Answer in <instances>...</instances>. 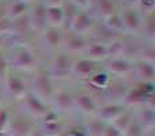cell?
<instances>
[{"mask_svg": "<svg viewBox=\"0 0 155 136\" xmlns=\"http://www.w3.org/2000/svg\"><path fill=\"white\" fill-rule=\"evenodd\" d=\"M37 121L27 117L26 114L21 113L18 109L12 106L11 120L8 125L7 134L8 136H29L33 132V129L37 127Z\"/></svg>", "mask_w": 155, "mask_h": 136, "instance_id": "10", "label": "cell"}, {"mask_svg": "<svg viewBox=\"0 0 155 136\" xmlns=\"http://www.w3.org/2000/svg\"><path fill=\"white\" fill-rule=\"evenodd\" d=\"M22 2H25V3H27V4L31 5V4H34L35 2H38V0H22Z\"/></svg>", "mask_w": 155, "mask_h": 136, "instance_id": "43", "label": "cell"}, {"mask_svg": "<svg viewBox=\"0 0 155 136\" xmlns=\"http://www.w3.org/2000/svg\"><path fill=\"white\" fill-rule=\"evenodd\" d=\"M0 136H8V134H7V132H2V131H0Z\"/></svg>", "mask_w": 155, "mask_h": 136, "instance_id": "45", "label": "cell"}, {"mask_svg": "<svg viewBox=\"0 0 155 136\" xmlns=\"http://www.w3.org/2000/svg\"><path fill=\"white\" fill-rule=\"evenodd\" d=\"M4 51L10 69L27 75L31 74L46 59L37 46V42H7Z\"/></svg>", "mask_w": 155, "mask_h": 136, "instance_id": "1", "label": "cell"}, {"mask_svg": "<svg viewBox=\"0 0 155 136\" xmlns=\"http://www.w3.org/2000/svg\"><path fill=\"white\" fill-rule=\"evenodd\" d=\"M27 18H29L30 26H31L33 32H34V34L37 37L48 27V23H46V7L40 0L30 5Z\"/></svg>", "mask_w": 155, "mask_h": 136, "instance_id": "18", "label": "cell"}, {"mask_svg": "<svg viewBox=\"0 0 155 136\" xmlns=\"http://www.w3.org/2000/svg\"><path fill=\"white\" fill-rule=\"evenodd\" d=\"M12 106L15 108V109H18L21 113L26 114L27 117L35 120L37 123H40V121L52 110L48 102L41 99L40 97L33 94L31 91H29L21 101L14 104Z\"/></svg>", "mask_w": 155, "mask_h": 136, "instance_id": "8", "label": "cell"}, {"mask_svg": "<svg viewBox=\"0 0 155 136\" xmlns=\"http://www.w3.org/2000/svg\"><path fill=\"white\" fill-rule=\"evenodd\" d=\"M150 136H154V132H153V134H151V135H150Z\"/></svg>", "mask_w": 155, "mask_h": 136, "instance_id": "48", "label": "cell"}, {"mask_svg": "<svg viewBox=\"0 0 155 136\" xmlns=\"http://www.w3.org/2000/svg\"><path fill=\"white\" fill-rule=\"evenodd\" d=\"M97 23H98V19L95 18L93 11L86 8V10H80L79 12H78V15L74 18L72 23L70 25L68 30H71V32H74V33H78V34L90 37L91 32L94 30Z\"/></svg>", "mask_w": 155, "mask_h": 136, "instance_id": "15", "label": "cell"}, {"mask_svg": "<svg viewBox=\"0 0 155 136\" xmlns=\"http://www.w3.org/2000/svg\"><path fill=\"white\" fill-rule=\"evenodd\" d=\"M49 106L54 113L68 120L78 118L75 114V104H74V83L57 86L53 97L49 101Z\"/></svg>", "mask_w": 155, "mask_h": 136, "instance_id": "6", "label": "cell"}, {"mask_svg": "<svg viewBox=\"0 0 155 136\" xmlns=\"http://www.w3.org/2000/svg\"><path fill=\"white\" fill-rule=\"evenodd\" d=\"M57 86L59 85L51 76V74H49L48 68L45 65V61L41 63L31 74H29L30 91L33 94H35L37 97H40L41 99H44L45 102H48V104L51 101V98L53 97Z\"/></svg>", "mask_w": 155, "mask_h": 136, "instance_id": "4", "label": "cell"}, {"mask_svg": "<svg viewBox=\"0 0 155 136\" xmlns=\"http://www.w3.org/2000/svg\"><path fill=\"white\" fill-rule=\"evenodd\" d=\"M99 22H102V25H104L105 27H107L110 32L116 33V34H120V35L124 34L123 22H121V16H120V11H117V12H114L113 15L107 16L106 19H104V21H99Z\"/></svg>", "mask_w": 155, "mask_h": 136, "instance_id": "28", "label": "cell"}, {"mask_svg": "<svg viewBox=\"0 0 155 136\" xmlns=\"http://www.w3.org/2000/svg\"><path fill=\"white\" fill-rule=\"evenodd\" d=\"M11 30H12V21L7 16L0 21V35H4V37H10Z\"/></svg>", "mask_w": 155, "mask_h": 136, "instance_id": "35", "label": "cell"}, {"mask_svg": "<svg viewBox=\"0 0 155 136\" xmlns=\"http://www.w3.org/2000/svg\"><path fill=\"white\" fill-rule=\"evenodd\" d=\"M0 87H2L3 99L8 104L14 105L18 101H21L30 91L29 75L10 69Z\"/></svg>", "mask_w": 155, "mask_h": 136, "instance_id": "3", "label": "cell"}, {"mask_svg": "<svg viewBox=\"0 0 155 136\" xmlns=\"http://www.w3.org/2000/svg\"><path fill=\"white\" fill-rule=\"evenodd\" d=\"M83 57L86 59L91 60V61H95V63H102L105 60H107L109 55H107V45L101 41H97V40H91L90 38V42H88V46L86 48L84 53L82 55Z\"/></svg>", "mask_w": 155, "mask_h": 136, "instance_id": "23", "label": "cell"}, {"mask_svg": "<svg viewBox=\"0 0 155 136\" xmlns=\"http://www.w3.org/2000/svg\"><path fill=\"white\" fill-rule=\"evenodd\" d=\"M0 2H7V0H0Z\"/></svg>", "mask_w": 155, "mask_h": 136, "instance_id": "47", "label": "cell"}, {"mask_svg": "<svg viewBox=\"0 0 155 136\" xmlns=\"http://www.w3.org/2000/svg\"><path fill=\"white\" fill-rule=\"evenodd\" d=\"M29 136H45V135H44V134H42V131H41V129L38 128V124H37V127H35V128L33 129V132H31V134H30Z\"/></svg>", "mask_w": 155, "mask_h": 136, "instance_id": "40", "label": "cell"}, {"mask_svg": "<svg viewBox=\"0 0 155 136\" xmlns=\"http://www.w3.org/2000/svg\"><path fill=\"white\" fill-rule=\"evenodd\" d=\"M131 82H155V63L134 59Z\"/></svg>", "mask_w": 155, "mask_h": 136, "instance_id": "17", "label": "cell"}, {"mask_svg": "<svg viewBox=\"0 0 155 136\" xmlns=\"http://www.w3.org/2000/svg\"><path fill=\"white\" fill-rule=\"evenodd\" d=\"M4 10L7 18L14 21V19H18L21 16L26 15L30 10V4L22 2V0H7L4 3Z\"/></svg>", "mask_w": 155, "mask_h": 136, "instance_id": "25", "label": "cell"}, {"mask_svg": "<svg viewBox=\"0 0 155 136\" xmlns=\"http://www.w3.org/2000/svg\"><path fill=\"white\" fill-rule=\"evenodd\" d=\"M120 16L123 22V29L125 35L137 37L142 27L143 14L139 11L137 7H121Z\"/></svg>", "mask_w": 155, "mask_h": 136, "instance_id": "12", "label": "cell"}, {"mask_svg": "<svg viewBox=\"0 0 155 136\" xmlns=\"http://www.w3.org/2000/svg\"><path fill=\"white\" fill-rule=\"evenodd\" d=\"M110 80H112V76H110L104 68H101V69H98L95 74L91 75L86 82L78 83V85H82L84 88L90 90L91 93H94V94H99L107 87Z\"/></svg>", "mask_w": 155, "mask_h": 136, "instance_id": "21", "label": "cell"}, {"mask_svg": "<svg viewBox=\"0 0 155 136\" xmlns=\"http://www.w3.org/2000/svg\"><path fill=\"white\" fill-rule=\"evenodd\" d=\"M45 7H54V5H61L64 0H40Z\"/></svg>", "mask_w": 155, "mask_h": 136, "instance_id": "38", "label": "cell"}, {"mask_svg": "<svg viewBox=\"0 0 155 136\" xmlns=\"http://www.w3.org/2000/svg\"><path fill=\"white\" fill-rule=\"evenodd\" d=\"M11 113H12V105L3 101L0 106V131L2 132H7L11 120Z\"/></svg>", "mask_w": 155, "mask_h": 136, "instance_id": "30", "label": "cell"}, {"mask_svg": "<svg viewBox=\"0 0 155 136\" xmlns=\"http://www.w3.org/2000/svg\"><path fill=\"white\" fill-rule=\"evenodd\" d=\"M104 136H123V134H121L117 128H114L112 124H107L106 128H105Z\"/></svg>", "mask_w": 155, "mask_h": 136, "instance_id": "37", "label": "cell"}, {"mask_svg": "<svg viewBox=\"0 0 155 136\" xmlns=\"http://www.w3.org/2000/svg\"><path fill=\"white\" fill-rule=\"evenodd\" d=\"M121 7H136L139 0H118Z\"/></svg>", "mask_w": 155, "mask_h": 136, "instance_id": "39", "label": "cell"}, {"mask_svg": "<svg viewBox=\"0 0 155 136\" xmlns=\"http://www.w3.org/2000/svg\"><path fill=\"white\" fill-rule=\"evenodd\" d=\"M134 121V114H132V109H127L125 112L123 113V114L120 116V117L117 118V120H114L112 123V125L114 127V128H117L118 131L123 134L124 131H125L127 128H128V125Z\"/></svg>", "mask_w": 155, "mask_h": 136, "instance_id": "31", "label": "cell"}, {"mask_svg": "<svg viewBox=\"0 0 155 136\" xmlns=\"http://www.w3.org/2000/svg\"><path fill=\"white\" fill-rule=\"evenodd\" d=\"M102 68L112 78L125 79L131 82L132 74V60L127 57H109L102 63Z\"/></svg>", "mask_w": 155, "mask_h": 136, "instance_id": "13", "label": "cell"}, {"mask_svg": "<svg viewBox=\"0 0 155 136\" xmlns=\"http://www.w3.org/2000/svg\"><path fill=\"white\" fill-rule=\"evenodd\" d=\"M74 104L75 114L80 120L94 117L99 108V101L95 94L78 83H74Z\"/></svg>", "mask_w": 155, "mask_h": 136, "instance_id": "7", "label": "cell"}, {"mask_svg": "<svg viewBox=\"0 0 155 136\" xmlns=\"http://www.w3.org/2000/svg\"><path fill=\"white\" fill-rule=\"evenodd\" d=\"M121 5L118 0H95L90 10L98 21H104L107 16L120 11Z\"/></svg>", "mask_w": 155, "mask_h": 136, "instance_id": "22", "label": "cell"}, {"mask_svg": "<svg viewBox=\"0 0 155 136\" xmlns=\"http://www.w3.org/2000/svg\"><path fill=\"white\" fill-rule=\"evenodd\" d=\"M129 85H131L129 80L112 78L107 87L102 93L95 94V95L98 98L99 104H104V102H123L124 97H125L127 91L129 88Z\"/></svg>", "mask_w": 155, "mask_h": 136, "instance_id": "11", "label": "cell"}, {"mask_svg": "<svg viewBox=\"0 0 155 136\" xmlns=\"http://www.w3.org/2000/svg\"><path fill=\"white\" fill-rule=\"evenodd\" d=\"M153 132H147L140 124H137L136 121H132L128 125V128L123 132V136H150Z\"/></svg>", "mask_w": 155, "mask_h": 136, "instance_id": "32", "label": "cell"}, {"mask_svg": "<svg viewBox=\"0 0 155 136\" xmlns=\"http://www.w3.org/2000/svg\"><path fill=\"white\" fill-rule=\"evenodd\" d=\"M4 16H7L5 15V10H4V4L3 5H0V21H2Z\"/></svg>", "mask_w": 155, "mask_h": 136, "instance_id": "42", "label": "cell"}, {"mask_svg": "<svg viewBox=\"0 0 155 136\" xmlns=\"http://www.w3.org/2000/svg\"><path fill=\"white\" fill-rule=\"evenodd\" d=\"M7 42H8V38H7V37H4V35H0V51L5 48Z\"/></svg>", "mask_w": 155, "mask_h": 136, "instance_id": "41", "label": "cell"}, {"mask_svg": "<svg viewBox=\"0 0 155 136\" xmlns=\"http://www.w3.org/2000/svg\"><path fill=\"white\" fill-rule=\"evenodd\" d=\"M127 109H129V108H127L123 102H104V104H99L97 114L94 117L99 118L105 124H112Z\"/></svg>", "mask_w": 155, "mask_h": 136, "instance_id": "19", "label": "cell"}, {"mask_svg": "<svg viewBox=\"0 0 155 136\" xmlns=\"http://www.w3.org/2000/svg\"><path fill=\"white\" fill-rule=\"evenodd\" d=\"M82 121H83V125H84L87 136H104L105 128H106V125H107L104 121H101L97 117H90V118H86V120H82Z\"/></svg>", "mask_w": 155, "mask_h": 136, "instance_id": "27", "label": "cell"}, {"mask_svg": "<svg viewBox=\"0 0 155 136\" xmlns=\"http://www.w3.org/2000/svg\"><path fill=\"white\" fill-rule=\"evenodd\" d=\"M3 101H4V99H3V93H2V87H0V106H2Z\"/></svg>", "mask_w": 155, "mask_h": 136, "instance_id": "44", "label": "cell"}, {"mask_svg": "<svg viewBox=\"0 0 155 136\" xmlns=\"http://www.w3.org/2000/svg\"><path fill=\"white\" fill-rule=\"evenodd\" d=\"M65 38V29L64 27H51L48 26L40 35L37 37V46L45 57L63 49Z\"/></svg>", "mask_w": 155, "mask_h": 136, "instance_id": "9", "label": "cell"}, {"mask_svg": "<svg viewBox=\"0 0 155 136\" xmlns=\"http://www.w3.org/2000/svg\"><path fill=\"white\" fill-rule=\"evenodd\" d=\"M46 23L51 27H64V14L61 5L46 7Z\"/></svg>", "mask_w": 155, "mask_h": 136, "instance_id": "26", "label": "cell"}, {"mask_svg": "<svg viewBox=\"0 0 155 136\" xmlns=\"http://www.w3.org/2000/svg\"><path fill=\"white\" fill-rule=\"evenodd\" d=\"M74 57L64 51H57L45 59V65L57 85H72Z\"/></svg>", "mask_w": 155, "mask_h": 136, "instance_id": "2", "label": "cell"}, {"mask_svg": "<svg viewBox=\"0 0 155 136\" xmlns=\"http://www.w3.org/2000/svg\"><path fill=\"white\" fill-rule=\"evenodd\" d=\"M137 37L146 42L155 44V11L143 14L142 27Z\"/></svg>", "mask_w": 155, "mask_h": 136, "instance_id": "24", "label": "cell"}, {"mask_svg": "<svg viewBox=\"0 0 155 136\" xmlns=\"http://www.w3.org/2000/svg\"><path fill=\"white\" fill-rule=\"evenodd\" d=\"M4 3H5V2H0V5H3V4H4Z\"/></svg>", "mask_w": 155, "mask_h": 136, "instance_id": "46", "label": "cell"}, {"mask_svg": "<svg viewBox=\"0 0 155 136\" xmlns=\"http://www.w3.org/2000/svg\"><path fill=\"white\" fill-rule=\"evenodd\" d=\"M136 7L139 8L142 14L153 12V11H155V0H139Z\"/></svg>", "mask_w": 155, "mask_h": 136, "instance_id": "34", "label": "cell"}, {"mask_svg": "<svg viewBox=\"0 0 155 136\" xmlns=\"http://www.w3.org/2000/svg\"><path fill=\"white\" fill-rule=\"evenodd\" d=\"M123 104L129 109L142 105L155 108V82H131Z\"/></svg>", "mask_w": 155, "mask_h": 136, "instance_id": "5", "label": "cell"}, {"mask_svg": "<svg viewBox=\"0 0 155 136\" xmlns=\"http://www.w3.org/2000/svg\"><path fill=\"white\" fill-rule=\"evenodd\" d=\"M61 8H63V14H64V27L68 29L70 25L72 23L74 18L78 15V12L80 11L79 7H76L72 2L70 0H64L61 4Z\"/></svg>", "mask_w": 155, "mask_h": 136, "instance_id": "29", "label": "cell"}, {"mask_svg": "<svg viewBox=\"0 0 155 136\" xmlns=\"http://www.w3.org/2000/svg\"><path fill=\"white\" fill-rule=\"evenodd\" d=\"M134 120L143 127L147 132H154L155 128V108L150 105H142L132 109Z\"/></svg>", "mask_w": 155, "mask_h": 136, "instance_id": "20", "label": "cell"}, {"mask_svg": "<svg viewBox=\"0 0 155 136\" xmlns=\"http://www.w3.org/2000/svg\"><path fill=\"white\" fill-rule=\"evenodd\" d=\"M70 2H72L76 7L80 8V10H86V8H88V10H90L91 5L94 4V2H95V0H70Z\"/></svg>", "mask_w": 155, "mask_h": 136, "instance_id": "36", "label": "cell"}, {"mask_svg": "<svg viewBox=\"0 0 155 136\" xmlns=\"http://www.w3.org/2000/svg\"><path fill=\"white\" fill-rule=\"evenodd\" d=\"M102 68V64L86 59L83 56L74 57L72 61V78L74 83H83L88 79L93 74Z\"/></svg>", "mask_w": 155, "mask_h": 136, "instance_id": "14", "label": "cell"}, {"mask_svg": "<svg viewBox=\"0 0 155 136\" xmlns=\"http://www.w3.org/2000/svg\"><path fill=\"white\" fill-rule=\"evenodd\" d=\"M88 42H90V37L78 34V33L65 29V38L61 51H64L65 53H68L72 57H79L84 53L86 48L88 46Z\"/></svg>", "mask_w": 155, "mask_h": 136, "instance_id": "16", "label": "cell"}, {"mask_svg": "<svg viewBox=\"0 0 155 136\" xmlns=\"http://www.w3.org/2000/svg\"><path fill=\"white\" fill-rule=\"evenodd\" d=\"M4 49L0 51V86H2L3 80H4V78L7 76L8 71H10V67H8V61H7V57H5V51Z\"/></svg>", "mask_w": 155, "mask_h": 136, "instance_id": "33", "label": "cell"}]
</instances>
